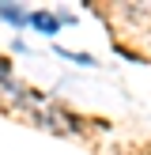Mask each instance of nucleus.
Wrapping results in <instances>:
<instances>
[{"label": "nucleus", "instance_id": "f257e3e1", "mask_svg": "<svg viewBox=\"0 0 151 155\" xmlns=\"http://www.w3.org/2000/svg\"><path fill=\"white\" fill-rule=\"evenodd\" d=\"M27 23H34V27L45 30V34H57V30H60V15H53V12H30Z\"/></svg>", "mask_w": 151, "mask_h": 155}, {"label": "nucleus", "instance_id": "f03ea898", "mask_svg": "<svg viewBox=\"0 0 151 155\" xmlns=\"http://www.w3.org/2000/svg\"><path fill=\"white\" fill-rule=\"evenodd\" d=\"M27 15H30V12H23L19 4H15V8H11V4H0V19L15 23V27H23V23H27Z\"/></svg>", "mask_w": 151, "mask_h": 155}]
</instances>
